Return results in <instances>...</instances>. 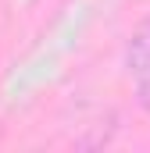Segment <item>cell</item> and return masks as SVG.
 I'll use <instances>...</instances> for the list:
<instances>
[{"instance_id": "cell-1", "label": "cell", "mask_w": 150, "mask_h": 153, "mask_svg": "<svg viewBox=\"0 0 150 153\" xmlns=\"http://www.w3.org/2000/svg\"><path fill=\"white\" fill-rule=\"evenodd\" d=\"M129 71L136 82V96H140L143 111L150 114V18L136 29V36L129 43Z\"/></svg>"}]
</instances>
